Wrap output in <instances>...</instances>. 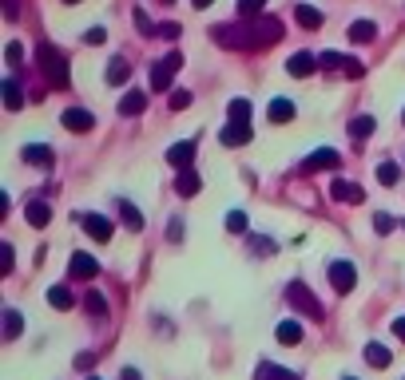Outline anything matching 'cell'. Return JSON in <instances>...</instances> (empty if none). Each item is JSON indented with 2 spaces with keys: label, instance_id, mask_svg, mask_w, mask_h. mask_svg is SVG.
<instances>
[{
  "label": "cell",
  "instance_id": "cell-1",
  "mask_svg": "<svg viewBox=\"0 0 405 380\" xmlns=\"http://www.w3.org/2000/svg\"><path fill=\"white\" fill-rule=\"evenodd\" d=\"M283 36V24L270 20V16H258L251 24H215L211 28V40L223 44V48L234 52H251V48H266Z\"/></svg>",
  "mask_w": 405,
  "mask_h": 380
},
{
  "label": "cell",
  "instance_id": "cell-2",
  "mask_svg": "<svg viewBox=\"0 0 405 380\" xmlns=\"http://www.w3.org/2000/svg\"><path fill=\"white\" fill-rule=\"evenodd\" d=\"M36 60H40V71H44V80H48V88H68L72 76H68V56H64L56 44L44 40L40 48H36Z\"/></svg>",
  "mask_w": 405,
  "mask_h": 380
},
{
  "label": "cell",
  "instance_id": "cell-3",
  "mask_svg": "<svg viewBox=\"0 0 405 380\" xmlns=\"http://www.w3.org/2000/svg\"><path fill=\"white\" fill-rule=\"evenodd\" d=\"M286 305H290V309H298L302 317H314V321L322 317V301L306 290L302 281H290V285H286Z\"/></svg>",
  "mask_w": 405,
  "mask_h": 380
},
{
  "label": "cell",
  "instance_id": "cell-4",
  "mask_svg": "<svg viewBox=\"0 0 405 380\" xmlns=\"http://www.w3.org/2000/svg\"><path fill=\"white\" fill-rule=\"evenodd\" d=\"M179 68H183V56H179V52H167L163 60H155V68H152V88H155V91H167Z\"/></svg>",
  "mask_w": 405,
  "mask_h": 380
},
{
  "label": "cell",
  "instance_id": "cell-5",
  "mask_svg": "<svg viewBox=\"0 0 405 380\" xmlns=\"http://www.w3.org/2000/svg\"><path fill=\"white\" fill-rule=\"evenodd\" d=\"M330 285H334L338 293H350L358 285V270L350 261H330Z\"/></svg>",
  "mask_w": 405,
  "mask_h": 380
},
{
  "label": "cell",
  "instance_id": "cell-6",
  "mask_svg": "<svg viewBox=\"0 0 405 380\" xmlns=\"http://www.w3.org/2000/svg\"><path fill=\"white\" fill-rule=\"evenodd\" d=\"M251 139H254L251 123H227V127L219 131V143H223V147H246Z\"/></svg>",
  "mask_w": 405,
  "mask_h": 380
},
{
  "label": "cell",
  "instance_id": "cell-7",
  "mask_svg": "<svg viewBox=\"0 0 405 380\" xmlns=\"http://www.w3.org/2000/svg\"><path fill=\"white\" fill-rule=\"evenodd\" d=\"M96 273H100V261L91 258V254H72V266H68L72 281H91Z\"/></svg>",
  "mask_w": 405,
  "mask_h": 380
},
{
  "label": "cell",
  "instance_id": "cell-8",
  "mask_svg": "<svg viewBox=\"0 0 405 380\" xmlns=\"http://www.w3.org/2000/svg\"><path fill=\"white\" fill-rule=\"evenodd\" d=\"M338 162H342V155H338L334 147H322V150H314V155L302 162V170H306V174H310V170H334Z\"/></svg>",
  "mask_w": 405,
  "mask_h": 380
},
{
  "label": "cell",
  "instance_id": "cell-9",
  "mask_svg": "<svg viewBox=\"0 0 405 380\" xmlns=\"http://www.w3.org/2000/svg\"><path fill=\"white\" fill-rule=\"evenodd\" d=\"M60 123H64L68 131H76V135H84V131H91V127H96L91 111H84V107H68V111L60 115Z\"/></svg>",
  "mask_w": 405,
  "mask_h": 380
},
{
  "label": "cell",
  "instance_id": "cell-10",
  "mask_svg": "<svg viewBox=\"0 0 405 380\" xmlns=\"http://www.w3.org/2000/svg\"><path fill=\"white\" fill-rule=\"evenodd\" d=\"M314 68H322V64H318V56H310V52H294L290 60H286V71H290V76H298V80H302V76H310Z\"/></svg>",
  "mask_w": 405,
  "mask_h": 380
},
{
  "label": "cell",
  "instance_id": "cell-11",
  "mask_svg": "<svg viewBox=\"0 0 405 380\" xmlns=\"http://www.w3.org/2000/svg\"><path fill=\"white\" fill-rule=\"evenodd\" d=\"M191 159H195V139H183V143H175V147L167 150V162H171V167H179V170L191 167Z\"/></svg>",
  "mask_w": 405,
  "mask_h": 380
},
{
  "label": "cell",
  "instance_id": "cell-12",
  "mask_svg": "<svg viewBox=\"0 0 405 380\" xmlns=\"http://www.w3.org/2000/svg\"><path fill=\"white\" fill-rule=\"evenodd\" d=\"M24 218H28L36 230H44V226L52 222V206H48V202H40V198H32L28 206H24Z\"/></svg>",
  "mask_w": 405,
  "mask_h": 380
},
{
  "label": "cell",
  "instance_id": "cell-13",
  "mask_svg": "<svg viewBox=\"0 0 405 380\" xmlns=\"http://www.w3.org/2000/svg\"><path fill=\"white\" fill-rule=\"evenodd\" d=\"M330 194H334V202H362L365 198V190L358 186V182H346V179H338L334 186H330Z\"/></svg>",
  "mask_w": 405,
  "mask_h": 380
},
{
  "label": "cell",
  "instance_id": "cell-14",
  "mask_svg": "<svg viewBox=\"0 0 405 380\" xmlns=\"http://www.w3.org/2000/svg\"><path fill=\"white\" fill-rule=\"evenodd\" d=\"M84 230H88L96 242H108L112 238V222L103 218V214H88V218H84Z\"/></svg>",
  "mask_w": 405,
  "mask_h": 380
},
{
  "label": "cell",
  "instance_id": "cell-15",
  "mask_svg": "<svg viewBox=\"0 0 405 380\" xmlns=\"http://www.w3.org/2000/svg\"><path fill=\"white\" fill-rule=\"evenodd\" d=\"M266 115H270V123H290L294 119V103L290 100H270V107H266Z\"/></svg>",
  "mask_w": 405,
  "mask_h": 380
},
{
  "label": "cell",
  "instance_id": "cell-16",
  "mask_svg": "<svg viewBox=\"0 0 405 380\" xmlns=\"http://www.w3.org/2000/svg\"><path fill=\"white\" fill-rule=\"evenodd\" d=\"M254 380H298L290 369H278V364H270V360H263L258 369H254Z\"/></svg>",
  "mask_w": 405,
  "mask_h": 380
},
{
  "label": "cell",
  "instance_id": "cell-17",
  "mask_svg": "<svg viewBox=\"0 0 405 380\" xmlns=\"http://www.w3.org/2000/svg\"><path fill=\"white\" fill-rule=\"evenodd\" d=\"M294 20L302 24V28H322L326 16L318 8H310V4H298V8H294Z\"/></svg>",
  "mask_w": 405,
  "mask_h": 380
},
{
  "label": "cell",
  "instance_id": "cell-18",
  "mask_svg": "<svg viewBox=\"0 0 405 380\" xmlns=\"http://www.w3.org/2000/svg\"><path fill=\"white\" fill-rule=\"evenodd\" d=\"M365 360H370L374 369H385V364L394 360V352L385 349V345H377V340H370V345H365Z\"/></svg>",
  "mask_w": 405,
  "mask_h": 380
},
{
  "label": "cell",
  "instance_id": "cell-19",
  "mask_svg": "<svg viewBox=\"0 0 405 380\" xmlns=\"http://www.w3.org/2000/svg\"><path fill=\"white\" fill-rule=\"evenodd\" d=\"M143 107H147V95H143V91H127L120 100V115H139Z\"/></svg>",
  "mask_w": 405,
  "mask_h": 380
},
{
  "label": "cell",
  "instance_id": "cell-20",
  "mask_svg": "<svg viewBox=\"0 0 405 380\" xmlns=\"http://www.w3.org/2000/svg\"><path fill=\"white\" fill-rule=\"evenodd\" d=\"M374 32H377V28H374V20H354L346 36H350L354 44H370V40H374Z\"/></svg>",
  "mask_w": 405,
  "mask_h": 380
},
{
  "label": "cell",
  "instance_id": "cell-21",
  "mask_svg": "<svg viewBox=\"0 0 405 380\" xmlns=\"http://www.w3.org/2000/svg\"><path fill=\"white\" fill-rule=\"evenodd\" d=\"M123 80H132V64H127V60H112V64H108V83L120 88Z\"/></svg>",
  "mask_w": 405,
  "mask_h": 380
},
{
  "label": "cell",
  "instance_id": "cell-22",
  "mask_svg": "<svg viewBox=\"0 0 405 380\" xmlns=\"http://www.w3.org/2000/svg\"><path fill=\"white\" fill-rule=\"evenodd\" d=\"M24 159H28L32 167H52V147H44V143H36V147H24Z\"/></svg>",
  "mask_w": 405,
  "mask_h": 380
},
{
  "label": "cell",
  "instance_id": "cell-23",
  "mask_svg": "<svg viewBox=\"0 0 405 380\" xmlns=\"http://www.w3.org/2000/svg\"><path fill=\"white\" fill-rule=\"evenodd\" d=\"M120 218H123V226H127V230H135V234L143 230V214L135 210L132 202H120Z\"/></svg>",
  "mask_w": 405,
  "mask_h": 380
},
{
  "label": "cell",
  "instance_id": "cell-24",
  "mask_svg": "<svg viewBox=\"0 0 405 380\" xmlns=\"http://www.w3.org/2000/svg\"><path fill=\"white\" fill-rule=\"evenodd\" d=\"M21 103H24L21 83H16V80H4V107H8V111H21Z\"/></svg>",
  "mask_w": 405,
  "mask_h": 380
},
{
  "label": "cell",
  "instance_id": "cell-25",
  "mask_svg": "<svg viewBox=\"0 0 405 380\" xmlns=\"http://www.w3.org/2000/svg\"><path fill=\"white\" fill-rule=\"evenodd\" d=\"M48 305H52V309H72V290H68V285H52V290H48Z\"/></svg>",
  "mask_w": 405,
  "mask_h": 380
},
{
  "label": "cell",
  "instance_id": "cell-26",
  "mask_svg": "<svg viewBox=\"0 0 405 380\" xmlns=\"http://www.w3.org/2000/svg\"><path fill=\"white\" fill-rule=\"evenodd\" d=\"M251 254H258V258H270L274 250H278V242H270V238H263V234H251Z\"/></svg>",
  "mask_w": 405,
  "mask_h": 380
},
{
  "label": "cell",
  "instance_id": "cell-27",
  "mask_svg": "<svg viewBox=\"0 0 405 380\" xmlns=\"http://www.w3.org/2000/svg\"><path fill=\"white\" fill-rule=\"evenodd\" d=\"M274 337L283 340V345H298V340H302V329H298L294 321H283V325L274 329Z\"/></svg>",
  "mask_w": 405,
  "mask_h": 380
},
{
  "label": "cell",
  "instance_id": "cell-28",
  "mask_svg": "<svg viewBox=\"0 0 405 380\" xmlns=\"http://www.w3.org/2000/svg\"><path fill=\"white\" fill-rule=\"evenodd\" d=\"M199 186H202V182H199V174H195V170H183V174H179V194H183V198L199 194Z\"/></svg>",
  "mask_w": 405,
  "mask_h": 380
},
{
  "label": "cell",
  "instance_id": "cell-29",
  "mask_svg": "<svg viewBox=\"0 0 405 380\" xmlns=\"http://www.w3.org/2000/svg\"><path fill=\"white\" fill-rule=\"evenodd\" d=\"M21 329H24L21 313H16V309H8V313H4V340H16V337H21Z\"/></svg>",
  "mask_w": 405,
  "mask_h": 380
},
{
  "label": "cell",
  "instance_id": "cell-30",
  "mask_svg": "<svg viewBox=\"0 0 405 380\" xmlns=\"http://www.w3.org/2000/svg\"><path fill=\"white\" fill-rule=\"evenodd\" d=\"M227 115H231V123H246L251 119V100H231Z\"/></svg>",
  "mask_w": 405,
  "mask_h": 380
},
{
  "label": "cell",
  "instance_id": "cell-31",
  "mask_svg": "<svg viewBox=\"0 0 405 380\" xmlns=\"http://www.w3.org/2000/svg\"><path fill=\"white\" fill-rule=\"evenodd\" d=\"M397 179H401L397 162H377V182H385V186H397Z\"/></svg>",
  "mask_w": 405,
  "mask_h": 380
},
{
  "label": "cell",
  "instance_id": "cell-32",
  "mask_svg": "<svg viewBox=\"0 0 405 380\" xmlns=\"http://www.w3.org/2000/svg\"><path fill=\"white\" fill-rule=\"evenodd\" d=\"M84 309H88V313H91V317H108V301H103V297H100V293L91 290V293H88V297H84Z\"/></svg>",
  "mask_w": 405,
  "mask_h": 380
},
{
  "label": "cell",
  "instance_id": "cell-33",
  "mask_svg": "<svg viewBox=\"0 0 405 380\" xmlns=\"http://www.w3.org/2000/svg\"><path fill=\"white\" fill-rule=\"evenodd\" d=\"M350 135H354V139H370V135H374V119H370V115H358V119L350 123Z\"/></svg>",
  "mask_w": 405,
  "mask_h": 380
},
{
  "label": "cell",
  "instance_id": "cell-34",
  "mask_svg": "<svg viewBox=\"0 0 405 380\" xmlns=\"http://www.w3.org/2000/svg\"><path fill=\"white\" fill-rule=\"evenodd\" d=\"M227 230H231V234H246V214L231 210V214H227Z\"/></svg>",
  "mask_w": 405,
  "mask_h": 380
},
{
  "label": "cell",
  "instance_id": "cell-35",
  "mask_svg": "<svg viewBox=\"0 0 405 380\" xmlns=\"http://www.w3.org/2000/svg\"><path fill=\"white\" fill-rule=\"evenodd\" d=\"M263 4H266V0H239V12H243V16H258Z\"/></svg>",
  "mask_w": 405,
  "mask_h": 380
},
{
  "label": "cell",
  "instance_id": "cell-36",
  "mask_svg": "<svg viewBox=\"0 0 405 380\" xmlns=\"http://www.w3.org/2000/svg\"><path fill=\"white\" fill-rule=\"evenodd\" d=\"M187 103H191V91H187V88H179V91L171 95V111H183Z\"/></svg>",
  "mask_w": 405,
  "mask_h": 380
},
{
  "label": "cell",
  "instance_id": "cell-37",
  "mask_svg": "<svg viewBox=\"0 0 405 380\" xmlns=\"http://www.w3.org/2000/svg\"><path fill=\"white\" fill-rule=\"evenodd\" d=\"M4 56H8V68H21V56H24V52H21V44L12 40L8 48H4Z\"/></svg>",
  "mask_w": 405,
  "mask_h": 380
},
{
  "label": "cell",
  "instance_id": "cell-38",
  "mask_svg": "<svg viewBox=\"0 0 405 380\" xmlns=\"http://www.w3.org/2000/svg\"><path fill=\"white\" fill-rule=\"evenodd\" d=\"M0 273H12V246H0Z\"/></svg>",
  "mask_w": 405,
  "mask_h": 380
},
{
  "label": "cell",
  "instance_id": "cell-39",
  "mask_svg": "<svg viewBox=\"0 0 405 380\" xmlns=\"http://www.w3.org/2000/svg\"><path fill=\"white\" fill-rule=\"evenodd\" d=\"M103 40H108V32H103V28H88V32H84V44H103Z\"/></svg>",
  "mask_w": 405,
  "mask_h": 380
},
{
  "label": "cell",
  "instance_id": "cell-40",
  "mask_svg": "<svg viewBox=\"0 0 405 380\" xmlns=\"http://www.w3.org/2000/svg\"><path fill=\"white\" fill-rule=\"evenodd\" d=\"M374 226H377V234H389V230H394V218H389V214H377Z\"/></svg>",
  "mask_w": 405,
  "mask_h": 380
},
{
  "label": "cell",
  "instance_id": "cell-41",
  "mask_svg": "<svg viewBox=\"0 0 405 380\" xmlns=\"http://www.w3.org/2000/svg\"><path fill=\"white\" fill-rule=\"evenodd\" d=\"M167 238H171V242L183 238V218H171V226H167Z\"/></svg>",
  "mask_w": 405,
  "mask_h": 380
},
{
  "label": "cell",
  "instance_id": "cell-42",
  "mask_svg": "<svg viewBox=\"0 0 405 380\" xmlns=\"http://www.w3.org/2000/svg\"><path fill=\"white\" fill-rule=\"evenodd\" d=\"M159 36H167V40H175V36H179V24H159Z\"/></svg>",
  "mask_w": 405,
  "mask_h": 380
},
{
  "label": "cell",
  "instance_id": "cell-43",
  "mask_svg": "<svg viewBox=\"0 0 405 380\" xmlns=\"http://www.w3.org/2000/svg\"><path fill=\"white\" fill-rule=\"evenodd\" d=\"M4 16H8V20H16V16H21V8H16V0H4Z\"/></svg>",
  "mask_w": 405,
  "mask_h": 380
},
{
  "label": "cell",
  "instance_id": "cell-44",
  "mask_svg": "<svg viewBox=\"0 0 405 380\" xmlns=\"http://www.w3.org/2000/svg\"><path fill=\"white\" fill-rule=\"evenodd\" d=\"M91 360H96V357H91V352H80V357H76V369H88Z\"/></svg>",
  "mask_w": 405,
  "mask_h": 380
},
{
  "label": "cell",
  "instance_id": "cell-45",
  "mask_svg": "<svg viewBox=\"0 0 405 380\" xmlns=\"http://www.w3.org/2000/svg\"><path fill=\"white\" fill-rule=\"evenodd\" d=\"M394 333H397V337L405 340V317H397V321H394Z\"/></svg>",
  "mask_w": 405,
  "mask_h": 380
},
{
  "label": "cell",
  "instance_id": "cell-46",
  "mask_svg": "<svg viewBox=\"0 0 405 380\" xmlns=\"http://www.w3.org/2000/svg\"><path fill=\"white\" fill-rule=\"evenodd\" d=\"M123 380H139V372H135V369H123Z\"/></svg>",
  "mask_w": 405,
  "mask_h": 380
},
{
  "label": "cell",
  "instance_id": "cell-47",
  "mask_svg": "<svg viewBox=\"0 0 405 380\" xmlns=\"http://www.w3.org/2000/svg\"><path fill=\"white\" fill-rule=\"evenodd\" d=\"M191 4H195V8H207V4H211V0H191Z\"/></svg>",
  "mask_w": 405,
  "mask_h": 380
},
{
  "label": "cell",
  "instance_id": "cell-48",
  "mask_svg": "<svg viewBox=\"0 0 405 380\" xmlns=\"http://www.w3.org/2000/svg\"><path fill=\"white\" fill-rule=\"evenodd\" d=\"M64 4H80V0H64Z\"/></svg>",
  "mask_w": 405,
  "mask_h": 380
},
{
  "label": "cell",
  "instance_id": "cell-49",
  "mask_svg": "<svg viewBox=\"0 0 405 380\" xmlns=\"http://www.w3.org/2000/svg\"><path fill=\"white\" fill-rule=\"evenodd\" d=\"M159 4H175V0H159Z\"/></svg>",
  "mask_w": 405,
  "mask_h": 380
},
{
  "label": "cell",
  "instance_id": "cell-50",
  "mask_svg": "<svg viewBox=\"0 0 405 380\" xmlns=\"http://www.w3.org/2000/svg\"><path fill=\"white\" fill-rule=\"evenodd\" d=\"M346 380H354V376H346Z\"/></svg>",
  "mask_w": 405,
  "mask_h": 380
},
{
  "label": "cell",
  "instance_id": "cell-51",
  "mask_svg": "<svg viewBox=\"0 0 405 380\" xmlns=\"http://www.w3.org/2000/svg\"><path fill=\"white\" fill-rule=\"evenodd\" d=\"M401 119H405V111H401Z\"/></svg>",
  "mask_w": 405,
  "mask_h": 380
},
{
  "label": "cell",
  "instance_id": "cell-52",
  "mask_svg": "<svg viewBox=\"0 0 405 380\" xmlns=\"http://www.w3.org/2000/svg\"><path fill=\"white\" fill-rule=\"evenodd\" d=\"M91 380H96V376H91Z\"/></svg>",
  "mask_w": 405,
  "mask_h": 380
}]
</instances>
